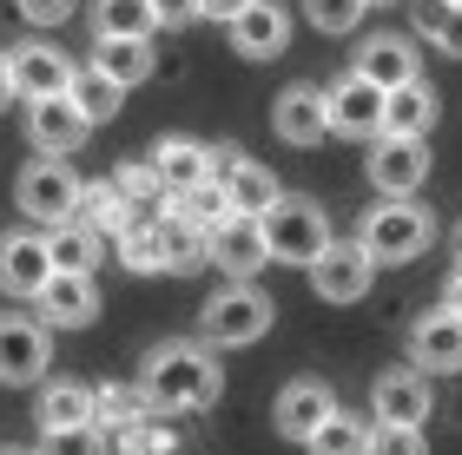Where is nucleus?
Masks as SVG:
<instances>
[{"label": "nucleus", "instance_id": "33", "mask_svg": "<svg viewBox=\"0 0 462 455\" xmlns=\"http://www.w3.org/2000/svg\"><path fill=\"white\" fill-rule=\"evenodd\" d=\"M231 212V198H225V185H218V172L205 178V185H192V192H172V218H185L192 232H212V224Z\"/></svg>", "mask_w": 462, "mask_h": 455}, {"label": "nucleus", "instance_id": "9", "mask_svg": "<svg viewBox=\"0 0 462 455\" xmlns=\"http://www.w3.org/2000/svg\"><path fill=\"white\" fill-rule=\"evenodd\" d=\"M364 178L383 198H410L416 185L430 178V146H423V139H403V132H376V146L364 159Z\"/></svg>", "mask_w": 462, "mask_h": 455}, {"label": "nucleus", "instance_id": "47", "mask_svg": "<svg viewBox=\"0 0 462 455\" xmlns=\"http://www.w3.org/2000/svg\"><path fill=\"white\" fill-rule=\"evenodd\" d=\"M456 251H462V224H456Z\"/></svg>", "mask_w": 462, "mask_h": 455}, {"label": "nucleus", "instance_id": "37", "mask_svg": "<svg viewBox=\"0 0 462 455\" xmlns=\"http://www.w3.org/2000/svg\"><path fill=\"white\" fill-rule=\"evenodd\" d=\"M133 416H145L139 383H133V389H119V383H99V389H93V423H99V429H119V423H133Z\"/></svg>", "mask_w": 462, "mask_h": 455}, {"label": "nucleus", "instance_id": "19", "mask_svg": "<svg viewBox=\"0 0 462 455\" xmlns=\"http://www.w3.org/2000/svg\"><path fill=\"white\" fill-rule=\"evenodd\" d=\"M350 73H364L370 86L390 93V86H403V79L423 73V59H416V40H410V33H370L364 47H356Z\"/></svg>", "mask_w": 462, "mask_h": 455}, {"label": "nucleus", "instance_id": "4", "mask_svg": "<svg viewBox=\"0 0 462 455\" xmlns=\"http://www.w3.org/2000/svg\"><path fill=\"white\" fill-rule=\"evenodd\" d=\"M271 317H278V304L258 291V278H225V291L199 310V337L212 350H245L271 330Z\"/></svg>", "mask_w": 462, "mask_h": 455}, {"label": "nucleus", "instance_id": "41", "mask_svg": "<svg viewBox=\"0 0 462 455\" xmlns=\"http://www.w3.org/2000/svg\"><path fill=\"white\" fill-rule=\"evenodd\" d=\"M14 7H20L27 27H60V20H73L79 0H14Z\"/></svg>", "mask_w": 462, "mask_h": 455}, {"label": "nucleus", "instance_id": "49", "mask_svg": "<svg viewBox=\"0 0 462 455\" xmlns=\"http://www.w3.org/2000/svg\"><path fill=\"white\" fill-rule=\"evenodd\" d=\"M449 7H462V0H449Z\"/></svg>", "mask_w": 462, "mask_h": 455}, {"label": "nucleus", "instance_id": "8", "mask_svg": "<svg viewBox=\"0 0 462 455\" xmlns=\"http://www.w3.org/2000/svg\"><path fill=\"white\" fill-rule=\"evenodd\" d=\"M205 264H218L225 278H258L264 264H271L258 212H225L212 232H205Z\"/></svg>", "mask_w": 462, "mask_h": 455}, {"label": "nucleus", "instance_id": "7", "mask_svg": "<svg viewBox=\"0 0 462 455\" xmlns=\"http://www.w3.org/2000/svg\"><path fill=\"white\" fill-rule=\"evenodd\" d=\"M304 271H310V291H318L324 304H364L370 284H376V258H370L356 238H350V244L330 238L324 251L304 264Z\"/></svg>", "mask_w": 462, "mask_h": 455}, {"label": "nucleus", "instance_id": "15", "mask_svg": "<svg viewBox=\"0 0 462 455\" xmlns=\"http://www.w3.org/2000/svg\"><path fill=\"white\" fill-rule=\"evenodd\" d=\"M271 126H278V139H284V146H318V139L330 132L324 86H310V79L284 86V93H278V106H271Z\"/></svg>", "mask_w": 462, "mask_h": 455}, {"label": "nucleus", "instance_id": "31", "mask_svg": "<svg viewBox=\"0 0 462 455\" xmlns=\"http://www.w3.org/2000/svg\"><path fill=\"white\" fill-rule=\"evenodd\" d=\"M47 258H53V271H93V258H99V232H87L79 218L47 224Z\"/></svg>", "mask_w": 462, "mask_h": 455}, {"label": "nucleus", "instance_id": "34", "mask_svg": "<svg viewBox=\"0 0 462 455\" xmlns=\"http://www.w3.org/2000/svg\"><path fill=\"white\" fill-rule=\"evenodd\" d=\"M416 33L436 40L449 59H462V7H449V0H416Z\"/></svg>", "mask_w": 462, "mask_h": 455}, {"label": "nucleus", "instance_id": "48", "mask_svg": "<svg viewBox=\"0 0 462 455\" xmlns=\"http://www.w3.org/2000/svg\"><path fill=\"white\" fill-rule=\"evenodd\" d=\"M370 7H390V0H370Z\"/></svg>", "mask_w": 462, "mask_h": 455}, {"label": "nucleus", "instance_id": "18", "mask_svg": "<svg viewBox=\"0 0 462 455\" xmlns=\"http://www.w3.org/2000/svg\"><path fill=\"white\" fill-rule=\"evenodd\" d=\"M53 271V258H47V232H7L0 238V291L7 297H33L40 284H47Z\"/></svg>", "mask_w": 462, "mask_h": 455}, {"label": "nucleus", "instance_id": "17", "mask_svg": "<svg viewBox=\"0 0 462 455\" xmlns=\"http://www.w3.org/2000/svg\"><path fill=\"white\" fill-rule=\"evenodd\" d=\"M430 369H383L376 377V389H370V416L376 423H423L430 416Z\"/></svg>", "mask_w": 462, "mask_h": 455}, {"label": "nucleus", "instance_id": "16", "mask_svg": "<svg viewBox=\"0 0 462 455\" xmlns=\"http://www.w3.org/2000/svg\"><path fill=\"white\" fill-rule=\"evenodd\" d=\"M93 126L79 119V106L67 93H47V99H27V139H33V152H79V139H87Z\"/></svg>", "mask_w": 462, "mask_h": 455}, {"label": "nucleus", "instance_id": "24", "mask_svg": "<svg viewBox=\"0 0 462 455\" xmlns=\"http://www.w3.org/2000/svg\"><path fill=\"white\" fill-rule=\"evenodd\" d=\"M87 67L106 73V79H119V86L133 93L139 79H152V67H159L152 33H113V40H93V59H87Z\"/></svg>", "mask_w": 462, "mask_h": 455}, {"label": "nucleus", "instance_id": "22", "mask_svg": "<svg viewBox=\"0 0 462 455\" xmlns=\"http://www.w3.org/2000/svg\"><path fill=\"white\" fill-rule=\"evenodd\" d=\"M218 185H225L231 212H264V205H271V198L284 192V185H278V172H271V165H258V159H245V152H231V146H218Z\"/></svg>", "mask_w": 462, "mask_h": 455}, {"label": "nucleus", "instance_id": "46", "mask_svg": "<svg viewBox=\"0 0 462 455\" xmlns=\"http://www.w3.org/2000/svg\"><path fill=\"white\" fill-rule=\"evenodd\" d=\"M0 455H40V449H0Z\"/></svg>", "mask_w": 462, "mask_h": 455}, {"label": "nucleus", "instance_id": "40", "mask_svg": "<svg viewBox=\"0 0 462 455\" xmlns=\"http://www.w3.org/2000/svg\"><path fill=\"white\" fill-rule=\"evenodd\" d=\"M113 185H119V192L133 198V205H145V198H159V192H165V185H159V172H152V159L119 165V172H113Z\"/></svg>", "mask_w": 462, "mask_h": 455}, {"label": "nucleus", "instance_id": "1", "mask_svg": "<svg viewBox=\"0 0 462 455\" xmlns=\"http://www.w3.org/2000/svg\"><path fill=\"white\" fill-rule=\"evenodd\" d=\"M139 396L159 416H192V409H212L225 396V363L212 357L205 337H172L152 343L139 363Z\"/></svg>", "mask_w": 462, "mask_h": 455}, {"label": "nucleus", "instance_id": "38", "mask_svg": "<svg viewBox=\"0 0 462 455\" xmlns=\"http://www.w3.org/2000/svg\"><path fill=\"white\" fill-rule=\"evenodd\" d=\"M364 455H430L423 442V423H370V442Z\"/></svg>", "mask_w": 462, "mask_h": 455}, {"label": "nucleus", "instance_id": "29", "mask_svg": "<svg viewBox=\"0 0 462 455\" xmlns=\"http://www.w3.org/2000/svg\"><path fill=\"white\" fill-rule=\"evenodd\" d=\"M364 442H370V423H364V416H350L344 403L330 409V416L310 429V436H304L310 455H364Z\"/></svg>", "mask_w": 462, "mask_h": 455}, {"label": "nucleus", "instance_id": "3", "mask_svg": "<svg viewBox=\"0 0 462 455\" xmlns=\"http://www.w3.org/2000/svg\"><path fill=\"white\" fill-rule=\"evenodd\" d=\"M258 224H264V251H271V264H304L330 244V218H324V205L318 198H304V192H278L258 212Z\"/></svg>", "mask_w": 462, "mask_h": 455}, {"label": "nucleus", "instance_id": "20", "mask_svg": "<svg viewBox=\"0 0 462 455\" xmlns=\"http://www.w3.org/2000/svg\"><path fill=\"white\" fill-rule=\"evenodd\" d=\"M7 53H14V93H20V99L67 93V86H73V73H79L60 47H47V40H27V47H7Z\"/></svg>", "mask_w": 462, "mask_h": 455}, {"label": "nucleus", "instance_id": "45", "mask_svg": "<svg viewBox=\"0 0 462 455\" xmlns=\"http://www.w3.org/2000/svg\"><path fill=\"white\" fill-rule=\"evenodd\" d=\"M443 304H449V310H462V264H456L449 284H443Z\"/></svg>", "mask_w": 462, "mask_h": 455}, {"label": "nucleus", "instance_id": "2", "mask_svg": "<svg viewBox=\"0 0 462 455\" xmlns=\"http://www.w3.org/2000/svg\"><path fill=\"white\" fill-rule=\"evenodd\" d=\"M356 244L376 258V264H416L436 244V218L410 198H383V205H370L364 224H356Z\"/></svg>", "mask_w": 462, "mask_h": 455}, {"label": "nucleus", "instance_id": "36", "mask_svg": "<svg viewBox=\"0 0 462 455\" xmlns=\"http://www.w3.org/2000/svg\"><path fill=\"white\" fill-rule=\"evenodd\" d=\"M159 238H165V258H172V271H199V264H205V232H192L185 218L165 212V218H159Z\"/></svg>", "mask_w": 462, "mask_h": 455}, {"label": "nucleus", "instance_id": "13", "mask_svg": "<svg viewBox=\"0 0 462 455\" xmlns=\"http://www.w3.org/2000/svg\"><path fill=\"white\" fill-rule=\"evenodd\" d=\"M330 409H337V389H330L324 377H291L278 389V403H271V423H278L284 442H304L310 429H318Z\"/></svg>", "mask_w": 462, "mask_h": 455}, {"label": "nucleus", "instance_id": "10", "mask_svg": "<svg viewBox=\"0 0 462 455\" xmlns=\"http://www.w3.org/2000/svg\"><path fill=\"white\" fill-rule=\"evenodd\" d=\"M33 304L47 310V330H87L99 310H106V297H99V284L93 271H47V284L33 291Z\"/></svg>", "mask_w": 462, "mask_h": 455}, {"label": "nucleus", "instance_id": "27", "mask_svg": "<svg viewBox=\"0 0 462 455\" xmlns=\"http://www.w3.org/2000/svg\"><path fill=\"white\" fill-rule=\"evenodd\" d=\"M33 423L40 429H79V423H93V389L87 383H47V389H40V403H33Z\"/></svg>", "mask_w": 462, "mask_h": 455}, {"label": "nucleus", "instance_id": "6", "mask_svg": "<svg viewBox=\"0 0 462 455\" xmlns=\"http://www.w3.org/2000/svg\"><path fill=\"white\" fill-rule=\"evenodd\" d=\"M47 363H53V330L27 310H0V383L27 389L47 377Z\"/></svg>", "mask_w": 462, "mask_h": 455}, {"label": "nucleus", "instance_id": "42", "mask_svg": "<svg viewBox=\"0 0 462 455\" xmlns=\"http://www.w3.org/2000/svg\"><path fill=\"white\" fill-rule=\"evenodd\" d=\"M152 20H159V27H192L199 0H152Z\"/></svg>", "mask_w": 462, "mask_h": 455}, {"label": "nucleus", "instance_id": "12", "mask_svg": "<svg viewBox=\"0 0 462 455\" xmlns=\"http://www.w3.org/2000/svg\"><path fill=\"white\" fill-rule=\"evenodd\" d=\"M324 106H330V132H344V139L383 132V86H370L364 73H344L337 86H324Z\"/></svg>", "mask_w": 462, "mask_h": 455}, {"label": "nucleus", "instance_id": "32", "mask_svg": "<svg viewBox=\"0 0 462 455\" xmlns=\"http://www.w3.org/2000/svg\"><path fill=\"white\" fill-rule=\"evenodd\" d=\"M93 20V40H113V33H152V0H93L87 7Z\"/></svg>", "mask_w": 462, "mask_h": 455}, {"label": "nucleus", "instance_id": "11", "mask_svg": "<svg viewBox=\"0 0 462 455\" xmlns=\"http://www.w3.org/2000/svg\"><path fill=\"white\" fill-rule=\"evenodd\" d=\"M410 363L430 369V377L462 369V310L436 304V310H423V317L410 323Z\"/></svg>", "mask_w": 462, "mask_h": 455}, {"label": "nucleus", "instance_id": "35", "mask_svg": "<svg viewBox=\"0 0 462 455\" xmlns=\"http://www.w3.org/2000/svg\"><path fill=\"white\" fill-rule=\"evenodd\" d=\"M40 455H113L106 429L79 423V429H40Z\"/></svg>", "mask_w": 462, "mask_h": 455}, {"label": "nucleus", "instance_id": "5", "mask_svg": "<svg viewBox=\"0 0 462 455\" xmlns=\"http://www.w3.org/2000/svg\"><path fill=\"white\" fill-rule=\"evenodd\" d=\"M79 185H87V178H79L60 152H40L27 172H20V185H14V205L27 212V224L47 232V224H67L79 212Z\"/></svg>", "mask_w": 462, "mask_h": 455}, {"label": "nucleus", "instance_id": "43", "mask_svg": "<svg viewBox=\"0 0 462 455\" xmlns=\"http://www.w3.org/2000/svg\"><path fill=\"white\" fill-rule=\"evenodd\" d=\"M251 7V0H199V20H218V27H225V20H238Z\"/></svg>", "mask_w": 462, "mask_h": 455}, {"label": "nucleus", "instance_id": "28", "mask_svg": "<svg viewBox=\"0 0 462 455\" xmlns=\"http://www.w3.org/2000/svg\"><path fill=\"white\" fill-rule=\"evenodd\" d=\"M67 99L79 106L87 126H106V119H119V106H125V86H119V79H106V73H93V67H79L73 86H67Z\"/></svg>", "mask_w": 462, "mask_h": 455}, {"label": "nucleus", "instance_id": "23", "mask_svg": "<svg viewBox=\"0 0 462 455\" xmlns=\"http://www.w3.org/2000/svg\"><path fill=\"white\" fill-rule=\"evenodd\" d=\"M436 119H443V99H436V86H430L423 73L383 93V132H403V139H430V126H436Z\"/></svg>", "mask_w": 462, "mask_h": 455}, {"label": "nucleus", "instance_id": "39", "mask_svg": "<svg viewBox=\"0 0 462 455\" xmlns=\"http://www.w3.org/2000/svg\"><path fill=\"white\" fill-rule=\"evenodd\" d=\"M364 7L370 0H304V20L318 33H356L364 27Z\"/></svg>", "mask_w": 462, "mask_h": 455}, {"label": "nucleus", "instance_id": "26", "mask_svg": "<svg viewBox=\"0 0 462 455\" xmlns=\"http://www.w3.org/2000/svg\"><path fill=\"white\" fill-rule=\"evenodd\" d=\"M113 258L125 264L133 278H165L172 271V258H165V238H159V224H125V232L113 238Z\"/></svg>", "mask_w": 462, "mask_h": 455}, {"label": "nucleus", "instance_id": "44", "mask_svg": "<svg viewBox=\"0 0 462 455\" xmlns=\"http://www.w3.org/2000/svg\"><path fill=\"white\" fill-rule=\"evenodd\" d=\"M7 99H20V93H14V53L0 47V106H7Z\"/></svg>", "mask_w": 462, "mask_h": 455}, {"label": "nucleus", "instance_id": "25", "mask_svg": "<svg viewBox=\"0 0 462 455\" xmlns=\"http://www.w3.org/2000/svg\"><path fill=\"white\" fill-rule=\"evenodd\" d=\"M87 232H99V238H119L125 224H133V198L119 192L113 178H93V185H79V212H73Z\"/></svg>", "mask_w": 462, "mask_h": 455}, {"label": "nucleus", "instance_id": "21", "mask_svg": "<svg viewBox=\"0 0 462 455\" xmlns=\"http://www.w3.org/2000/svg\"><path fill=\"white\" fill-rule=\"evenodd\" d=\"M152 172H159L165 192H192V185H205L218 172V146L172 132V139H159V146H152Z\"/></svg>", "mask_w": 462, "mask_h": 455}, {"label": "nucleus", "instance_id": "14", "mask_svg": "<svg viewBox=\"0 0 462 455\" xmlns=\"http://www.w3.org/2000/svg\"><path fill=\"white\" fill-rule=\"evenodd\" d=\"M225 33H231V53L238 59H278L291 47V14L278 0H251L238 20H225Z\"/></svg>", "mask_w": 462, "mask_h": 455}, {"label": "nucleus", "instance_id": "30", "mask_svg": "<svg viewBox=\"0 0 462 455\" xmlns=\"http://www.w3.org/2000/svg\"><path fill=\"white\" fill-rule=\"evenodd\" d=\"M106 442H113V455H172L179 449V436L159 423V409H145V416L106 429Z\"/></svg>", "mask_w": 462, "mask_h": 455}]
</instances>
